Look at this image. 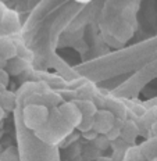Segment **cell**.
<instances>
[{"label": "cell", "instance_id": "obj_1", "mask_svg": "<svg viewBox=\"0 0 157 161\" xmlns=\"http://www.w3.org/2000/svg\"><path fill=\"white\" fill-rule=\"evenodd\" d=\"M71 126L65 122L64 119L60 117L59 111L56 110L52 115L49 117L48 122L35 132V135L45 143L49 145H56V143L61 142L64 137L71 132Z\"/></svg>", "mask_w": 157, "mask_h": 161}, {"label": "cell", "instance_id": "obj_2", "mask_svg": "<svg viewBox=\"0 0 157 161\" xmlns=\"http://www.w3.org/2000/svg\"><path fill=\"white\" fill-rule=\"evenodd\" d=\"M50 114L46 106L42 104H28L22 110V121L28 129L38 130L48 122Z\"/></svg>", "mask_w": 157, "mask_h": 161}, {"label": "cell", "instance_id": "obj_3", "mask_svg": "<svg viewBox=\"0 0 157 161\" xmlns=\"http://www.w3.org/2000/svg\"><path fill=\"white\" fill-rule=\"evenodd\" d=\"M57 111L60 114V117H61L72 129L78 128V125L81 124V121L83 118L78 104H76V103H72V102L63 103V104L57 108Z\"/></svg>", "mask_w": 157, "mask_h": 161}, {"label": "cell", "instance_id": "obj_4", "mask_svg": "<svg viewBox=\"0 0 157 161\" xmlns=\"http://www.w3.org/2000/svg\"><path fill=\"white\" fill-rule=\"evenodd\" d=\"M114 115H113L107 110H102L95 114V125H93V130L99 135H107L109 130L114 126Z\"/></svg>", "mask_w": 157, "mask_h": 161}, {"label": "cell", "instance_id": "obj_5", "mask_svg": "<svg viewBox=\"0 0 157 161\" xmlns=\"http://www.w3.org/2000/svg\"><path fill=\"white\" fill-rule=\"evenodd\" d=\"M18 26H20V21H18L17 14L14 11H11V10H6L3 19H2V24H0V28L6 33H10V32L17 31Z\"/></svg>", "mask_w": 157, "mask_h": 161}, {"label": "cell", "instance_id": "obj_6", "mask_svg": "<svg viewBox=\"0 0 157 161\" xmlns=\"http://www.w3.org/2000/svg\"><path fill=\"white\" fill-rule=\"evenodd\" d=\"M139 149H141V153L145 160L156 158L157 157V137H152V139L146 140L145 143H142L139 146Z\"/></svg>", "mask_w": 157, "mask_h": 161}, {"label": "cell", "instance_id": "obj_7", "mask_svg": "<svg viewBox=\"0 0 157 161\" xmlns=\"http://www.w3.org/2000/svg\"><path fill=\"white\" fill-rule=\"evenodd\" d=\"M136 135H138V128H136L135 124L132 121L125 122L124 126L121 128V139L126 143H132L135 140Z\"/></svg>", "mask_w": 157, "mask_h": 161}, {"label": "cell", "instance_id": "obj_8", "mask_svg": "<svg viewBox=\"0 0 157 161\" xmlns=\"http://www.w3.org/2000/svg\"><path fill=\"white\" fill-rule=\"evenodd\" d=\"M15 56V46L8 39H0V58L10 60Z\"/></svg>", "mask_w": 157, "mask_h": 161}, {"label": "cell", "instance_id": "obj_9", "mask_svg": "<svg viewBox=\"0 0 157 161\" xmlns=\"http://www.w3.org/2000/svg\"><path fill=\"white\" fill-rule=\"evenodd\" d=\"M142 153H141V149L139 147H133V146H129L128 149L125 150L124 153V157H122V161H143Z\"/></svg>", "mask_w": 157, "mask_h": 161}, {"label": "cell", "instance_id": "obj_10", "mask_svg": "<svg viewBox=\"0 0 157 161\" xmlns=\"http://www.w3.org/2000/svg\"><path fill=\"white\" fill-rule=\"evenodd\" d=\"M0 106L3 107V110L14 108V95L4 89L2 93H0Z\"/></svg>", "mask_w": 157, "mask_h": 161}, {"label": "cell", "instance_id": "obj_11", "mask_svg": "<svg viewBox=\"0 0 157 161\" xmlns=\"http://www.w3.org/2000/svg\"><path fill=\"white\" fill-rule=\"evenodd\" d=\"M78 107L83 117H95V114L98 113V108L92 102H81L78 103Z\"/></svg>", "mask_w": 157, "mask_h": 161}, {"label": "cell", "instance_id": "obj_12", "mask_svg": "<svg viewBox=\"0 0 157 161\" xmlns=\"http://www.w3.org/2000/svg\"><path fill=\"white\" fill-rule=\"evenodd\" d=\"M93 125H95V117H83L76 129L81 132H88V130L93 129Z\"/></svg>", "mask_w": 157, "mask_h": 161}, {"label": "cell", "instance_id": "obj_13", "mask_svg": "<svg viewBox=\"0 0 157 161\" xmlns=\"http://www.w3.org/2000/svg\"><path fill=\"white\" fill-rule=\"evenodd\" d=\"M0 161H18V156H17V150L13 147H8L4 152L0 154Z\"/></svg>", "mask_w": 157, "mask_h": 161}, {"label": "cell", "instance_id": "obj_14", "mask_svg": "<svg viewBox=\"0 0 157 161\" xmlns=\"http://www.w3.org/2000/svg\"><path fill=\"white\" fill-rule=\"evenodd\" d=\"M95 143L98 145L99 149H106V147H109V145L111 142H110L109 137L106 135H98L96 136V139H95Z\"/></svg>", "mask_w": 157, "mask_h": 161}, {"label": "cell", "instance_id": "obj_15", "mask_svg": "<svg viewBox=\"0 0 157 161\" xmlns=\"http://www.w3.org/2000/svg\"><path fill=\"white\" fill-rule=\"evenodd\" d=\"M0 85L4 89L7 88V85H8V72L4 71V69H0Z\"/></svg>", "mask_w": 157, "mask_h": 161}, {"label": "cell", "instance_id": "obj_16", "mask_svg": "<svg viewBox=\"0 0 157 161\" xmlns=\"http://www.w3.org/2000/svg\"><path fill=\"white\" fill-rule=\"evenodd\" d=\"M6 10H7V8L4 7V4H3V3L0 2V24H2V19H3V15H4Z\"/></svg>", "mask_w": 157, "mask_h": 161}, {"label": "cell", "instance_id": "obj_17", "mask_svg": "<svg viewBox=\"0 0 157 161\" xmlns=\"http://www.w3.org/2000/svg\"><path fill=\"white\" fill-rule=\"evenodd\" d=\"M3 115H4V110H3V107L0 106V121H2V118H3Z\"/></svg>", "mask_w": 157, "mask_h": 161}, {"label": "cell", "instance_id": "obj_18", "mask_svg": "<svg viewBox=\"0 0 157 161\" xmlns=\"http://www.w3.org/2000/svg\"><path fill=\"white\" fill-rule=\"evenodd\" d=\"M76 2H79V3H88V2H91V0H76Z\"/></svg>", "mask_w": 157, "mask_h": 161}, {"label": "cell", "instance_id": "obj_19", "mask_svg": "<svg viewBox=\"0 0 157 161\" xmlns=\"http://www.w3.org/2000/svg\"><path fill=\"white\" fill-rule=\"evenodd\" d=\"M150 161H157V157H156V158H153V160H150Z\"/></svg>", "mask_w": 157, "mask_h": 161}, {"label": "cell", "instance_id": "obj_20", "mask_svg": "<svg viewBox=\"0 0 157 161\" xmlns=\"http://www.w3.org/2000/svg\"><path fill=\"white\" fill-rule=\"evenodd\" d=\"M0 69H2V68H0Z\"/></svg>", "mask_w": 157, "mask_h": 161}]
</instances>
